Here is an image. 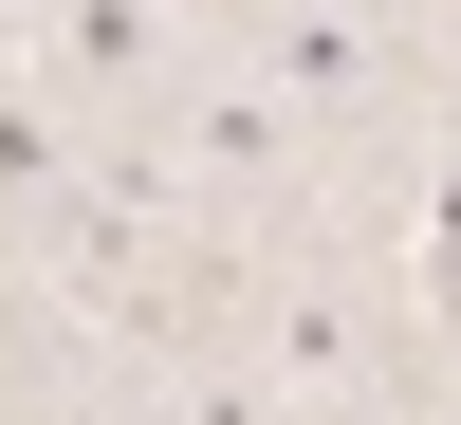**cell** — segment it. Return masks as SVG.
<instances>
[{
	"instance_id": "obj_1",
	"label": "cell",
	"mask_w": 461,
	"mask_h": 425,
	"mask_svg": "<svg viewBox=\"0 0 461 425\" xmlns=\"http://www.w3.org/2000/svg\"><path fill=\"white\" fill-rule=\"evenodd\" d=\"M56 56H74V74H130V56H148V0H56Z\"/></svg>"
},
{
	"instance_id": "obj_2",
	"label": "cell",
	"mask_w": 461,
	"mask_h": 425,
	"mask_svg": "<svg viewBox=\"0 0 461 425\" xmlns=\"http://www.w3.org/2000/svg\"><path fill=\"white\" fill-rule=\"evenodd\" d=\"M425 315L461 333V167H443V204H425Z\"/></svg>"
},
{
	"instance_id": "obj_3",
	"label": "cell",
	"mask_w": 461,
	"mask_h": 425,
	"mask_svg": "<svg viewBox=\"0 0 461 425\" xmlns=\"http://www.w3.org/2000/svg\"><path fill=\"white\" fill-rule=\"evenodd\" d=\"M0 185H56V130H37L19 93H0Z\"/></svg>"
}]
</instances>
